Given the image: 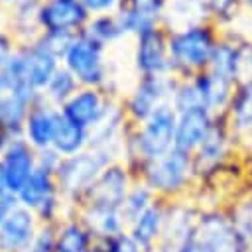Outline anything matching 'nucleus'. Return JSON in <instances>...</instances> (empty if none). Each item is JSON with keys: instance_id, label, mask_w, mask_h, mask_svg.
Wrapping results in <instances>:
<instances>
[{"instance_id": "nucleus-10", "label": "nucleus", "mask_w": 252, "mask_h": 252, "mask_svg": "<svg viewBox=\"0 0 252 252\" xmlns=\"http://www.w3.org/2000/svg\"><path fill=\"white\" fill-rule=\"evenodd\" d=\"M215 118L217 114H213L207 108H191L185 112H177L175 150L193 156L209 136Z\"/></svg>"}, {"instance_id": "nucleus-23", "label": "nucleus", "mask_w": 252, "mask_h": 252, "mask_svg": "<svg viewBox=\"0 0 252 252\" xmlns=\"http://www.w3.org/2000/svg\"><path fill=\"white\" fill-rule=\"evenodd\" d=\"M24 61H26V77H28V83L33 91L41 89V87H47L51 77L57 71V57L51 55L49 51H45L39 45H33L32 49H26L24 51Z\"/></svg>"}, {"instance_id": "nucleus-33", "label": "nucleus", "mask_w": 252, "mask_h": 252, "mask_svg": "<svg viewBox=\"0 0 252 252\" xmlns=\"http://www.w3.org/2000/svg\"><path fill=\"white\" fill-rule=\"evenodd\" d=\"M165 4H167V0H126L124 8H128V10H132V12L158 24L163 16Z\"/></svg>"}, {"instance_id": "nucleus-16", "label": "nucleus", "mask_w": 252, "mask_h": 252, "mask_svg": "<svg viewBox=\"0 0 252 252\" xmlns=\"http://www.w3.org/2000/svg\"><path fill=\"white\" fill-rule=\"evenodd\" d=\"M18 201L26 209L37 211L41 217L49 219L53 215V211L57 209L53 171H47L43 167H35V171L26 181V185L20 189Z\"/></svg>"}, {"instance_id": "nucleus-7", "label": "nucleus", "mask_w": 252, "mask_h": 252, "mask_svg": "<svg viewBox=\"0 0 252 252\" xmlns=\"http://www.w3.org/2000/svg\"><path fill=\"white\" fill-rule=\"evenodd\" d=\"M175 81L167 75H144L132 96L128 98V114L134 122H144L150 114L165 102H171V94L175 91Z\"/></svg>"}, {"instance_id": "nucleus-32", "label": "nucleus", "mask_w": 252, "mask_h": 252, "mask_svg": "<svg viewBox=\"0 0 252 252\" xmlns=\"http://www.w3.org/2000/svg\"><path fill=\"white\" fill-rule=\"evenodd\" d=\"M94 244L102 252H144V248L132 238V234L128 230L114 234L110 238H104V240H96Z\"/></svg>"}, {"instance_id": "nucleus-15", "label": "nucleus", "mask_w": 252, "mask_h": 252, "mask_svg": "<svg viewBox=\"0 0 252 252\" xmlns=\"http://www.w3.org/2000/svg\"><path fill=\"white\" fill-rule=\"evenodd\" d=\"M136 65L142 71V75H167L171 71L167 37L161 32V28H154L138 35Z\"/></svg>"}, {"instance_id": "nucleus-13", "label": "nucleus", "mask_w": 252, "mask_h": 252, "mask_svg": "<svg viewBox=\"0 0 252 252\" xmlns=\"http://www.w3.org/2000/svg\"><path fill=\"white\" fill-rule=\"evenodd\" d=\"M89 10L81 0H47L37 14L39 24L45 33H71L75 28L83 26Z\"/></svg>"}, {"instance_id": "nucleus-27", "label": "nucleus", "mask_w": 252, "mask_h": 252, "mask_svg": "<svg viewBox=\"0 0 252 252\" xmlns=\"http://www.w3.org/2000/svg\"><path fill=\"white\" fill-rule=\"evenodd\" d=\"M236 53H238V43L236 41H230V39H219V43L215 45L213 49V55H211V61H209V71L217 73V75H222L226 79H234V73H236Z\"/></svg>"}, {"instance_id": "nucleus-6", "label": "nucleus", "mask_w": 252, "mask_h": 252, "mask_svg": "<svg viewBox=\"0 0 252 252\" xmlns=\"http://www.w3.org/2000/svg\"><path fill=\"white\" fill-rule=\"evenodd\" d=\"M234 146H238V142L234 140V136L226 124L224 114H217L209 136L205 138L201 148L193 154L195 177L213 175V173L220 171L226 165V161L230 158V150Z\"/></svg>"}, {"instance_id": "nucleus-38", "label": "nucleus", "mask_w": 252, "mask_h": 252, "mask_svg": "<svg viewBox=\"0 0 252 252\" xmlns=\"http://www.w3.org/2000/svg\"><path fill=\"white\" fill-rule=\"evenodd\" d=\"M26 252H49V250H43V248H39V246H35V244H32Z\"/></svg>"}, {"instance_id": "nucleus-9", "label": "nucleus", "mask_w": 252, "mask_h": 252, "mask_svg": "<svg viewBox=\"0 0 252 252\" xmlns=\"http://www.w3.org/2000/svg\"><path fill=\"white\" fill-rule=\"evenodd\" d=\"M130 177L124 165L110 163L102 169L96 181L85 191L87 205L93 207H112L122 209V203L130 191Z\"/></svg>"}, {"instance_id": "nucleus-8", "label": "nucleus", "mask_w": 252, "mask_h": 252, "mask_svg": "<svg viewBox=\"0 0 252 252\" xmlns=\"http://www.w3.org/2000/svg\"><path fill=\"white\" fill-rule=\"evenodd\" d=\"M65 63L75 79L85 85H98L104 79L102 45L91 39L87 33L73 39L65 53Z\"/></svg>"}, {"instance_id": "nucleus-41", "label": "nucleus", "mask_w": 252, "mask_h": 252, "mask_svg": "<svg viewBox=\"0 0 252 252\" xmlns=\"http://www.w3.org/2000/svg\"><path fill=\"white\" fill-rule=\"evenodd\" d=\"M2 89H4V79H2V75H0V93H2Z\"/></svg>"}, {"instance_id": "nucleus-12", "label": "nucleus", "mask_w": 252, "mask_h": 252, "mask_svg": "<svg viewBox=\"0 0 252 252\" xmlns=\"http://www.w3.org/2000/svg\"><path fill=\"white\" fill-rule=\"evenodd\" d=\"M33 211L18 205L0 222V252H26L35 240Z\"/></svg>"}, {"instance_id": "nucleus-37", "label": "nucleus", "mask_w": 252, "mask_h": 252, "mask_svg": "<svg viewBox=\"0 0 252 252\" xmlns=\"http://www.w3.org/2000/svg\"><path fill=\"white\" fill-rule=\"evenodd\" d=\"M242 148L246 150V154H248V156H250V159H252V132H250V134H248V138L242 142Z\"/></svg>"}, {"instance_id": "nucleus-1", "label": "nucleus", "mask_w": 252, "mask_h": 252, "mask_svg": "<svg viewBox=\"0 0 252 252\" xmlns=\"http://www.w3.org/2000/svg\"><path fill=\"white\" fill-rule=\"evenodd\" d=\"M219 43L217 32L209 24L193 26L181 32H173L167 37V49L171 59V71L185 75V79L209 67L215 45Z\"/></svg>"}, {"instance_id": "nucleus-36", "label": "nucleus", "mask_w": 252, "mask_h": 252, "mask_svg": "<svg viewBox=\"0 0 252 252\" xmlns=\"http://www.w3.org/2000/svg\"><path fill=\"white\" fill-rule=\"evenodd\" d=\"M8 59H10V45H8V41L0 35V67H4V65L8 63Z\"/></svg>"}, {"instance_id": "nucleus-40", "label": "nucleus", "mask_w": 252, "mask_h": 252, "mask_svg": "<svg viewBox=\"0 0 252 252\" xmlns=\"http://www.w3.org/2000/svg\"><path fill=\"white\" fill-rule=\"evenodd\" d=\"M87 252H102V250H100V248H98L96 244H93V246H91V248H89Z\"/></svg>"}, {"instance_id": "nucleus-20", "label": "nucleus", "mask_w": 252, "mask_h": 252, "mask_svg": "<svg viewBox=\"0 0 252 252\" xmlns=\"http://www.w3.org/2000/svg\"><path fill=\"white\" fill-rule=\"evenodd\" d=\"M224 118L234 140L238 142V146H242V142L252 132V81L236 85Z\"/></svg>"}, {"instance_id": "nucleus-24", "label": "nucleus", "mask_w": 252, "mask_h": 252, "mask_svg": "<svg viewBox=\"0 0 252 252\" xmlns=\"http://www.w3.org/2000/svg\"><path fill=\"white\" fill-rule=\"evenodd\" d=\"M55 132V112L45 108H33L26 118V134L32 146L39 150H47L53 144Z\"/></svg>"}, {"instance_id": "nucleus-26", "label": "nucleus", "mask_w": 252, "mask_h": 252, "mask_svg": "<svg viewBox=\"0 0 252 252\" xmlns=\"http://www.w3.org/2000/svg\"><path fill=\"white\" fill-rule=\"evenodd\" d=\"M159 197L146 185V183H136L130 187L124 203H122V217L126 220V224H130L132 220H136L146 209H150Z\"/></svg>"}, {"instance_id": "nucleus-5", "label": "nucleus", "mask_w": 252, "mask_h": 252, "mask_svg": "<svg viewBox=\"0 0 252 252\" xmlns=\"http://www.w3.org/2000/svg\"><path fill=\"white\" fill-rule=\"evenodd\" d=\"M106 165H110V152L94 148L93 152H81L77 156L61 159L55 175L63 191L85 193Z\"/></svg>"}, {"instance_id": "nucleus-30", "label": "nucleus", "mask_w": 252, "mask_h": 252, "mask_svg": "<svg viewBox=\"0 0 252 252\" xmlns=\"http://www.w3.org/2000/svg\"><path fill=\"white\" fill-rule=\"evenodd\" d=\"M85 33L91 39H94L100 45H104L106 41H112V39L120 37L122 35V30L118 26L116 16H98V18H94L91 22V26H89V30Z\"/></svg>"}, {"instance_id": "nucleus-19", "label": "nucleus", "mask_w": 252, "mask_h": 252, "mask_svg": "<svg viewBox=\"0 0 252 252\" xmlns=\"http://www.w3.org/2000/svg\"><path fill=\"white\" fill-rule=\"evenodd\" d=\"M106 106L102 102V96L94 89H83L75 93L61 108V112L77 126L91 130L104 114Z\"/></svg>"}, {"instance_id": "nucleus-31", "label": "nucleus", "mask_w": 252, "mask_h": 252, "mask_svg": "<svg viewBox=\"0 0 252 252\" xmlns=\"http://www.w3.org/2000/svg\"><path fill=\"white\" fill-rule=\"evenodd\" d=\"M211 18H215L220 24H230L238 18L242 0H205Z\"/></svg>"}, {"instance_id": "nucleus-35", "label": "nucleus", "mask_w": 252, "mask_h": 252, "mask_svg": "<svg viewBox=\"0 0 252 252\" xmlns=\"http://www.w3.org/2000/svg\"><path fill=\"white\" fill-rule=\"evenodd\" d=\"M89 12H106L116 6L118 0H81Z\"/></svg>"}, {"instance_id": "nucleus-34", "label": "nucleus", "mask_w": 252, "mask_h": 252, "mask_svg": "<svg viewBox=\"0 0 252 252\" xmlns=\"http://www.w3.org/2000/svg\"><path fill=\"white\" fill-rule=\"evenodd\" d=\"M228 209H232V211H236V213H240V215H244L246 219L252 220V183H250V187L246 189V193H244L240 199H236L234 205L228 207Z\"/></svg>"}, {"instance_id": "nucleus-2", "label": "nucleus", "mask_w": 252, "mask_h": 252, "mask_svg": "<svg viewBox=\"0 0 252 252\" xmlns=\"http://www.w3.org/2000/svg\"><path fill=\"white\" fill-rule=\"evenodd\" d=\"M175 126H177V112L171 102L161 104L156 108L150 118H146L140 128L136 130L134 138L130 140L132 158L140 159V165L154 161L175 148Z\"/></svg>"}, {"instance_id": "nucleus-11", "label": "nucleus", "mask_w": 252, "mask_h": 252, "mask_svg": "<svg viewBox=\"0 0 252 252\" xmlns=\"http://www.w3.org/2000/svg\"><path fill=\"white\" fill-rule=\"evenodd\" d=\"M199 215H201V211H197L191 205L167 203L165 224H163L158 252H177V248L193 234Z\"/></svg>"}, {"instance_id": "nucleus-3", "label": "nucleus", "mask_w": 252, "mask_h": 252, "mask_svg": "<svg viewBox=\"0 0 252 252\" xmlns=\"http://www.w3.org/2000/svg\"><path fill=\"white\" fill-rule=\"evenodd\" d=\"M140 173L142 183H146L159 199L175 197L185 191L191 179L195 177L193 156L173 148L169 154L144 163L140 167Z\"/></svg>"}, {"instance_id": "nucleus-39", "label": "nucleus", "mask_w": 252, "mask_h": 252, "mask_svg": "<svg viewBox=\"0 0 252 252\" xmlns=\"http://www.w3.org/2000/svg\"><path fill=\"white\" fill-rule=\"evenodd\" d=\"M242 6L250 8V12H252V0H242Z\"/></svg>"}, {"instance_id": "nucleus-22", "label": "nucleus", "mask_w": 252, "mask_h": 252, "mask_svg": "<svg viewBox=\"0 0 252 252\" xmlns=\"http://www.w3.org/2000/svg\"><path fill=\"white\" fill-rule=\"evenodd\" d=\"M89 142V130L73 124L63 112H55V132H53V152L61 158H71L81 154L85 144Z\"/></svg>"}, {"instance_id": "nucleus-43", "label": "nucleus", "mask_w": 252, "mask_h": 252, "mask_svg": "<svg viewBox=\"0 0 252 252\" xmlns=\"http://www.w3.org/2000/svg\"><path fill=\"white\" fill-rule=\"evenodd\" d=\"M2 187H4V183H2V179H0V189H2Z\"/></svg>"}, {"instance_id": "nucleus-18", "label": "nucleus", "mask_w": 252, "mask_h": 252, "mask_svg": "<svg viewBox=\"0 0 252 252\" xmlns=\"http://www.w3.org/2000/svg\"><path fill=\"white\" fill-rule=\"evenodd\" d=\"M165 211L167 203H163V199H158L150 209H146L136 220L128 224V232L144 248V252H158L165 224Z\"/></svg>"}, {"instance_id": "nucleus-4", "label": "nucleus", "mask_w": 252, "mask_h": 252, "mask_svg": "<svg viewBox=\"0 0 252 252\" xmlns=\"http://www.w3.org/2000/svg\"><path fill=\"white\" fill-rule=\"evenodd\" d=\"M177 252H238L236 228L228 209H205L199 215L193 234Z\"/></svg>"}, {"instance_id": "nucleus-25", "label": "nucleus", "mask_w": 252, "mask_h": 252, "mask_svg": "<svg viewBox=\"0 0 252 252\" xmlns=\"http://www.w3.org/2000/svg\"><path fill=\"white\" fill-rule=\"evenodd\" d=\"M93 244L94 236L83 222H65L55 234L53 252H87Z\"/></svg>"}, {"instance_id": "nucleus-42", "label": "nucleus", "mask_w": 252, "mask_h": 252, "mask_svg": "<svg viewBox=\"0 0 252 252\" xmlns=\"http://www.w3.org/2000/svg\"><path fill=\"white\" fill-rule=\"evenodd\" d=\"M0 150H2V136H0Z\"/></svg>"}, {"instance_id": "nucleus-29", "label": "nucleus", "mask_w": 252, "mask_h": 252, "mask_svg": "<svg viewBox=\"0 0 252 252\" xmlns=\"http://www.w3.org/2000/svg\"><path fill=\"white\" fill-rule=\"evenodd\" d=\"M75 87H77V79L69 69H57L55 75L51 77L49 85H47V94L55 100V102H67L73 94H75Z\"/></svg>"}, {"instance_id": "nucleus-14", "label": "nucleus", "mask_w": 252, "mask_h": 252, "mask_svg": "<svg viewBox=\"0 0 252 252\" xmlns=\"http://www.w3.org/2000/svg\"><path fill=\"white\" fill-rule=\"evenodd\" d=\"M35 167L37 165L33 161L32 150L24 142L16 140L2 152V158H0V179H2L4 187L10 193L18 195L20 189L30 179V175L35 171Z\"/></svg>"}, {"instance_id": "nucleus-17", "label": "nucleus", "mask_w": 252, "mask_h": 252, "mask_svg": "<svg viewBox=\"0 0 252 252\" xmlns=\"http://www.w3.org/2000/svg\"><path fill=\"white\" fill-rule=\"evenodd\" d=\"M191 79H193L195 87L201 93L205 108H209L213 114H224L228 104H230V100H232V94L236 91V83L232 79L217 75V73H213L209 69L197 73Z\"/></svg>"}, {"instance_id": "nucleus-21", "label": "nucleus", "mask_w": 252, "mask_h": 252, "mask_svg": "<svg viewBox=\"0 0 252 252\" xmlns=\"http://www.w3.org/2000/svg\"><path fill=\"white\" fill-rule=\"evenodd\" d=\"M209 18H211V12L205 0H169L161 16L169 33L181 32L193 26H201Z\"/></svg>"}, {"instance_id": "nucleus-28", "label": "nucleus", "mask_w": 252, "mask_h": 252, "mask_svg": "<svg viewBox=\"0 0 252 252\" xmlns=\"http://www.w3.org/2000/svg\"><path fill=\"white\" fill-rule=\"evenodd\" d=\"M28 104L30 98L16 93H8L6 96H0V126L8 130H18L24 118H28Z\"/></svg>"}]
</instances>
